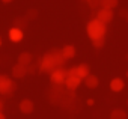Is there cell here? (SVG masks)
I'll list each match as a JSON object with an SVG mask.
<instances>
[{
  "label": "cell",
  "instance_id": "cell-1",
  "mask_svg": "<svg viewBox=\"0 0 128 119\" xmlns=\"http://www.w3.org/2000/svg\"><path fill=\"white\" fill-rule=\"evenodd\" d=\"M66 59L63 57L62 54V50H57V48H53L50 51H47L42 57V60H41V72H53L59 68H63V64H65Z\"/></svg>",
  "mask_w": 128,
  "mask_h": 119
},
{
  "label": "cell",
  "instance_id": "cell-2",
  "mask_svg": "<svg viewBox=\"0 0 128 119\" xmlns=\"http://www.w3.org/2000/svg\"><path fill=\"white\" fill-rule=\"evenodd\" d=\"M86 30H88L89 38H90L92 41H95V39L104 38V35H106V24H102L101 21H98L96 18H94V20H90V21L88 23Z\"/></svg>",
  "mask_w": 128,
  "mask_h": 119
},
{
  "label": "cell",
  "instance_id": "cell-3",
  "mask_svg": "<svg viewBox=\"0 0 128 119\" xmlns=\"http://www.w3.org/2000/svg\"><path fill=\"white\" fill-rule=\"evenodd\" d=\"M15 90H17V83L11 80L8 76L0 74V94L6 96H12Z\"/></svg>",
  "mask_w": 128,
  "mask_h": 119
},
{
  "label": "cell",
  "instance_id": "cell-4",
  "mask_svg": "<svg viewBox=\"0 0 128 119\" xmlns=\"http://www.w3.org/2000/svg\"><path fill=\"white\" fill-rule=\"evenodd\" d=\"M66 77H68V70H65V68H59V70H56V71L51 72L50 80H51L53 86H62V84H65Z\"/></svg>",
  "mask_w": 128,
  "mask_h": 119
},
{
  "label": "cell",
  "instance_id": "cell-5",
  "mask_svg": "<svg viewBox=\"0 0 128 119\" xmlns=\"http://www.w3.org/2000/svg\"><path fill=\"white\" fill-rule=\"evenodd\" d=\"M96 20L101 21L102 24H108V23L113 20V11H112V9L101 8V9L96 12Z\"/></svg>",
  "mask_w": 128,
  "mask_h": 119
},
{
  "label": "cell",
  "instance_id": "cell-6",
  "mask_svg": "<svg viewBox=\"0 0 128 119\" xmlns=\"http://www.w3.org/2000/svg\"><path fill=\"white\" fill-rule=\"evenodd\" d=\"M82 83V78L77 77V76H68L66 77V82H65V86L68 90H76Z\"/></svg>",
  "mask_w": 128,
  "mask_h": 119
},
{
  "label": "cell",
  "instance_id": "cell-7",
  "mask_svg": "<svg viewBox=\"0 0 128 119\" xmlns=\"http://www.w3.org/2000/svg\"><path fill=\"white\" fill-rule=\"evenodd\" d=\"M27 72H29L27 66H23V65H20V64H17V65L12 68V76H14L15 78H23Z\"/></svg>",
  "mask_w": 128,
  "mask_h": 119
},
{
  "label": "cell",
  "instance_id": "cell-8",
  "mask_svg": "<svg viewBox=\"0 0 128 119\" xmlns=\"http://www.w3.org/2000/svg\"><path fill=\"white\" fill-rule=\"evenodd\" d=\"M124 86H125V83H124V80L119 78V77H114V78L110 82V89H112L113 92H120V90L124 89Z\"/></svg>",
  "mask_w": 128,
  "mask_h": 119
},
{
  "label": "cell",
  "instance_id": "cell-9",
  "mask_svg": "<svg viewBox=\"0 0 128 119\" xmlns=\"http://www.w3.org/2000/svg\"><path fill=\"white\" fill-rule=\"evenodd\" d=\"M33 108H35V106H33V102H32L30 100H23V101L20 102V110H21L23 113H26V114L32 113Z\"/></svg>",
  "mask_w": 128,
  "mask_h": 119
},
{
  "label": "cell",
  "instance_id": "cell-10",
  "mask_svg": "<svg viewBox=\"0 0 128 119\" xmlns=\"http://www.w3.org/2000/svg\"><path fill=\"white\" fill-rule=\"evenodd\" d=\"M30 62H32V54H30V53H27V51L20 53V56H18V64H20V65H23V66H29Z\"/></svg>",
  "mask_w": 128,
  "mask_h": 119
},
{
  "label": "cell",
  "instance_id": "cell-11",
  "mask_svg": "<svg viewBox=\"0 0 128 119\" xmlns=\"http://www.w3.org/2000/svg\"><path fill=\"white\" fill-rule=\"evenodd\" d=\"M76 70H77V76H78L82 80L89 76V65H88V64H80L78 66H76Z\"/></svg>",
  "mask_w": 128,
  "mask_h": 119
},
{
  "label": "cell",
  "instance_id": "cell-12",
  "mask_svg": "<svg viewBox=\"0 0 128 119\" xmlns=\"http://www.w3.org/2000/svg\"><path fill=\"white\" fill-rule=\"evenodd\" d=\"M9 38H11V41H14V42L21 41V39H23V30H20V29H17V27H12V29L9 30Z\"/></svg>",
  "mask_w": 128,
  "mask_h": 119
},
{
  "label": "cell",
  "instance_id": "cell-13",
  "mask_svg": "<svg viewBox=\"0 0 128 119\" xmlns=\"http://www.w3.org/2000/svg\"><path fill=\"white\" fill-rule=\"evenodd\" d=\"M84 83H86V86H88L89 89H95V88L98 86L100 80H98V77H96V76H94V74H89V76L84 78Z\"/></svg>",
  "mask_w": 128,
  "mask_h": 119
},
{
  "label": "cell",
  "instance_id": "cell-14",
  "mask_svg": "<svg viewBox=\"0 0 128 119\" xmlns=\"http://www.w3.org/2000/svg\"><path fill=\"white\" fill-rule=\"evenodd\" d=\"M62 54H63V57H65V59H72L76 56L74 45H65V47L62 48Z\"/></svg>",
  "mask_w": 128,
  "mask_h": 119
},
{
  "label": "cell",
  "instance_id": "cell-15",
  "mask_svg": "<svg viewBox=\"0 0 128 119\" xmlns=\"http://www.w3.org/2000/svg\"><path fill=\"white\" fill-rule=\"evenodd\" d=\"M27 20H26V17H17L15 20H14V27H17V29H20V30H24L26 27H27Z\"/></svg>",
  "mask_w": 128,
  "mask_h": 119
},
{
  "label": "cell",
  "instance_id": "cell-16",
  "mask_svg": "<svg viewBox=\"0 0 128 119\" xmlns=\"http://www.w3.org/2000/svg\"><path fill=\"white\" fill-rule=\"evenodd\" d=\"M110 119H126V113L122 108H114L110 113Z\"/></svg>",
  "mask_w": 128,
  "mask_h": 119
},
{
  "label": "cell",
  "instance_id": "cell-17",
  "mask_svg": "<svg viewBox=\"0 0 128 119\" xmlns=\"http://www.w3.org/2000/svg\"><path fill=\"white\" fill-rule=\"evenodd\" d=\"M101 6L106 9H113L118 6V0H101Z\"/></svg>",
  "mask_w": 128,
  "mask_h": 119
},
{
  "label": "cell",
  "instance_id": "cell-18",
  "mask_svg": "<svg viewBox=\"0 0 128 119\" xmlns=\"http://www.w3.org/2000/svg\"><path fill=\"white\" fill-rule=\"evenodd\" d=\"M24 17H26V20H27V21H33V20L38 17V11H36V9H29V11L26 12V15H24Z\"/></svg>",
  "mask_w": 128,
  "mask_h": 119
},
{
  "label": "cell",
  "instance_id": "cell-19",
  "mask_svg": "<svg viewBox=\"0 0 128 119\" xmlns=\"http://www.w3.org/2000/svg\"><path fill=\"white\" fill-rule=\"evenodd\" d=\"M92 44H94V47H95V48H102V47H104V44H106V38L95 39V41H92Z\"/></svg>",
  "mask_w": 128,
  "mask_h": 119
},
{
  "label": "cell",
  "instance_id": "cell-20",
  "mask_svg": "<svg viewBox=\"0 0 128 119\" xmlns=\"http://www.w3.org/2000/svg\"><path fill=\"white\" fill-rule=\"evenodd\" d=\"M84 2H86L92 9H96V8L101 5V0H84Z\"/></svg>",
  "mask_w": 128,
  "mask_h": 119
},
{
  "label": "cell",
  "instance_id": "cell-21",
  "mask_svg": "<svg viewBox=\"0 0 128 119\" xmlns=\"http://www.w3.org/2000/svg\"><path fill=\"white\" fill-rule=\"evenodd\" d=\"M119 15H120V17H126V15H128V12H126L125 9H119Z\"/></svg>",
  "mask_w": 128,
  "mask_h": 119
},
{
  "label": "cell",
  "instance_id": "cell-22",
  "mask_svg": "<svg viewBox=\"0 0 128 119\" xmlns=\"http://www.w3.org/2000/svg\"><path fill=\"white\" fill-rule=\"evenodd\" d=\"M88 106H94V100H88Z\"/></svg>",
  "mask_w": 128,
  "mask_h": 119
},
{
  "label": "cell",
  "instance_id": "cell-23",
  "mask_svg": "<svg viewBox=\"0 0 128 119\" xmlns=\"http://www.w3.org/2000/svg\"><path fill=\"white\" fill-rule=\"evenodd\" d=\"M2 110H3V101L0 100V112H2Z\"/></svg>",
  "mask_w": 128,
  "mask_h": 119
},
{
  "label": "cell",
  "instance_id": "cell-24",
  "mask_svg": "<svg viewBox=\"0 0 128 119\" xmlns=\"http://www.w3.org/2000/svg\"><path fill=\"white\" fill-rule=\"evenodd\" d=\"M0 119H6V118H5V114H3L2 112H0Z\"/></svg>",
  "mask_w": 128,
  "mask_h": 119
},
{
  "label": "cell",
  "instance_id": "cell-25",
  "mask_svg": "<svg viewBox=\"0 0 128 119\" xmlns=\"http://www.w3.org/2000/svg\"><path fill=\"white\" fill-rule=\"evenodd\" d=\"M2 2H3V3H11L12 0H2Z\"/></svg>",
  "mask_w": 128,
  "mask_h": 119
},
{
  "label": "cell",
  "instance_id": "cell-26",
  "mask_svg": "<svg viewBox=\"0 0 128 119\" xmlns=\"http://www.w3.org/2000/svg\"><path fill=\"white\" fill-rule=\"evenodd\" d=\"M126 60H128V54H126Z\"/></svg>",
  "mask_w": 128,
  "mask_h": 119
},
{
  "label": "cell",
  "instance_id": "cell-27",
  "mask_svg": "<svg viewBox=\"0 0 128 119\" xmlns=\"http://www.w3.org/2000/svg\"><path fill=\"white\" fill-rule=\"evenodd\" d=\"M126 20H128V15H126Z\"/></svg>",
  "mask_w": 128,
  "mask_h": 119
},
{
  "label": "cell",
  "instance_id": "cell-28",
  "mask_svg": "<svg viewBox=\"0 0 128 119\" xmlns=\"http://www.w3.org/2000/svg\"><path fill=\"white\" fill-rule=\"evenodd\" d=\"M126 76H128V72H126Z\"/></svg>",
  "mask_w": 128,
  "mask_h": 119
},
{
  "label": "cell",
  "instance_id": "cell-29",
  "mask_svg": "<svg viewBox=\"0 0 128 119\" xmlns=\"http://www.w3.org/2000/svg\"><path fill=\"white\" fill-rule=\"evenodd\" d=\"M126 104H128V101H126Z\"/></svg>",
  "mask_w": 128,
  "mask_h": 119
},
{
  "label": "cell",
  "instance_id": "cell-30",
  "mask_svg": "<svg viewBox=\"0 0 128 119\" xmlns=\"http://www.w3.org/2000/svg\"><path fill=\"white\" fill-rule=\"evenodd\" d=\"M0 42H2V41H0Z\"/></svg>",
  "mask_w": 128,
  "mask_h": 119
}]
</instances>
